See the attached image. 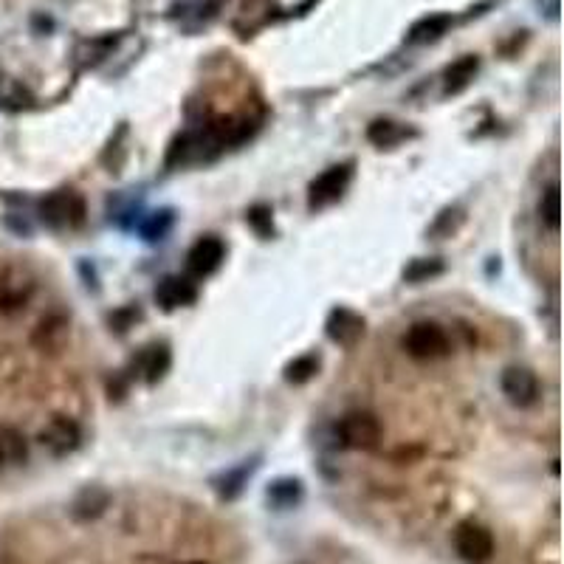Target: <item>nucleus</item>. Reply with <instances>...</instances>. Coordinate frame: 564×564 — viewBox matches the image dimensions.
<instances>
[{"mask_svg": "<svg viewBox=\"0 0 564 564\" xmlns=\"http://www.w3.org/2000/svg\"><path fill=\"white\" fill-rule=\"evenodd\" d=\"M156 297L164 308H178V305H187L195 299V288H192V282L181 280V277H167L156 288Z\"/></svg>", "mask_w": 564, "mask_h": 564, "instance_id": "10", "label": "nucleus"}, {"mask_svg": "<svg viewBox=\"0 0 564 564\" xmlns=\"http://www.w3.org/2000/svg\"><path fill=\"white\" fill-rule=\"evenodd\" d=\"M539 212H542V220H545L550 229L556 232V229H559V187H556V184L548 187V192L542 195Z\"/></svg>", "mask_w": 564, "mask_h": 564, "instance_id": "16", "label": "nucleus"}, {"mask_svg": "<svg viewBox=\"0 0 564 564\" xmlns=\"http://www.w3.org/2000/svg\"><path fill=\"white\" fill-rule=\"evenodd\" d=\"M440 263L438 260H432V263H415V266H409L407 268V280H412V282H421V280H426V277H435V274H440Z\"/></svg>", "mask_w": 564, "mask_h": 564, "instance_id": "19", "label": "nucleus"}, {"mask_svg": "<svg viewBox=\"0 0 564 564\" xmlns=\"http://www.w3.org/2000/svg\"><path fill=\"white\" fill-rule=\"evenodd\" d=\"M189 564H204V562H189Z\"/></svg>", "mask_w": 564, "mask_h": 564, "instance_id": "22", "label": "nucleus"}, {"mask_svg": "<svg viewBox=\"0 0 564 564\" xmlns=\"http://www.w3.org/2000/svg\"><path fill=\"white\" fill-rule=\"evenodd\" d=\"M407 136H412V130L401 127L398 122H376V125L367 130V139L378 144V147H392V144L404 141Z\"/></svg>", "mask_w": 564, "mask_h": 564, "instance_id": "14", "label": "nucleus"}, {"mask_svg": "<svg viewBox=\"0 0 564 564\" xmlns=\"http://www.w3.org/2000/svg\"><path fill=\"white\" fill-rule=\"evenodd\" d=\"M404 347L412 359H438V356H446L449 350V339L440 325L435 322H418L412 325L404 339Z\"/></svg>", "mask_w": 564, "mask_h": 564, "instance_id": "2", "label": "nucleus"}, {"mask_svg": "<svg viewBox=\"0 0 564 564\" xmlns=\"http://www.w3.org/2000/svg\"><path fill=\"white\" fill-rule=\"evenodd\" d=\"M336 435H339V440L345 443L347 449H373L381 440V423L373 415H367V412H350L339 421Z\"/></svg>", "mask_w": 564, "mask_h": 564, "instance_id": "1", "label": "nucleus"}, {"mask_svg": "<svg viewBox=\"0 0 564 564\" xmlns=\"http://www.w3.org/2000/svg\"><path fill=\"white\" fill-rule=\"evenodd\" d=\"M43 446L51 449L54 455H68L79 446V429L74 421H54L48 423V429L40 435Z\"/></svg>", "mask_w": 564, "mask_h": 564, "instance_id": "9", "label": "nucleus"}, {"mask_svg": "<svg viewBox=\"0 0 564 564\" xmlns=\"http://www.w3.org/2000/svg\"><path fill=\"white\" fill-rule=\"evenodd\" d=\"M223 257H226V246L220 243L218 237H204L189 251V271L195 277H206L223 263Z\"/></svg>", "mask_w": 564, "mask_h": 564, "instance_id": "7", "label": "nucleus"}, {"mask_svg": "<svg viewBox=\"0 0 564 564\" xmlns=\"http://www.w3.org/2000/svg\"><path fill=\"white\" fill-rule=\"evenodd\" d=\"M477 57H460L457 63H452L446 68V94H460L466 85H469L474 74H477Z\"/></svg>", "mask_w": 564, "mask_h": 564, "instance_id": "12", "label": "nucleus"}, {"mask_svg": "<svg viewBox=\"0 0 564 564\" xmlns=\"http://www.w3.org/2000/svg\"><path fill=\"white\" fill-rule=\"evenodd\" d=\"M167 367H170V350H167V347L156 345L144 350V356H141V373H144L147 381H158V378L167 373Z\"/></svg>", "mask_w": 564, "mask_h": 564, "instance_id": "13", "label": "nucleus"}, {"mask_svg": "<svg viewBox=\"0 0 564 564\" xmlns=\"http://www.w3.org/2000/svg\"><path fill=\"white\" fill-rule=\"evenodd\" d=\"M3 460H6V452H3V440H0V466H3Z\"/></svg>", "mask_w": 564, "mask_h": 564, "instance_id": "21", "label": "nucleus"}, {"mask_svg": "<svg viewBox=\"0 0 564 564\" xmlns=\"http://www.w3.org/2000/svg\"><path fill=\"white\" fill-rule=\"evenodd\" d=\"M364 333V319L347 308H336L328 319V336L339 345H353Z\"/></svg>", "mask_w": 564, "mask_h": 564, "instance_id": "8", "label": "nucleus"}, {"mask_svg": "<svg viewBox=\"0 0 564 564\" xmlns=\"http://www.w3.org/2000/svg\"><path fill=\"white\" fill-rule=\"evenodd\" d=\"M455 548L460 553V559H466L469 564H486L494 556V539L486 528L466 522V525L457 528Z\"/></svg>", "mask_w": 564, "mask_h": 564, "instance_id": "4", "label": "nucleus"}, {"mask_svg": "<svg viewBox=\"0 0 564 564\" xmlns=\"http://www.w3.org/2000/svg\"><path fill=\"white\" fill-rule=\"evenodd\" d=\"M249 220L251 223H254V226H257V229H260V232H263V235H268V232H271V229H268L266 223H268V212L266 209H254V212H251L249 215Z\"/></svg>", "mask_w": 564, "mask_h": 564, "instance_id": "20", "label": "nucleus"}, {"mask_svg": "<svg viewBox=\"0 0 564 564\" xmlns=\"http://www.w3.org/2000/svg\"><path fill=\"white\" fill-rule=\"evenodd\" d=\"M302 497V483L299 480H277L274 486L268 488V502L277 508H291L297 505Z\"/></svg>", "mask_w": 564, "mask_h": 564, "instance_id": "15", "label": "nucleus"}, {"mask_svg": "<svg viewBox=\"0 0 564 564\" xmlns=\"http://www.w3.org/2000/svg\"><path fill=\"white\" fill-rule=\"evenodd\" d=\"M350 175H353V167L350 164H342V167H330L328 173H322L311 184V206H328L333 204L345 187L350 184Z\"/></svg>", "mask_w": 564, "mask_h": 564, "instance_id": "6", "label": "nucleus"}, {"mask_svg": "<svg viewBox=\"0 0 564 564\" xmlns=\"http://www.w3.org/2000/svg\"><path fill=\"white\" fill-rule=\"evenodd\" d=\"M452 26V17L449 15H429L418 20L412 29H409V43H432L438 40L440 34H446V29Z\"/></svg>", "mask_w": 564, "mask_h": 564, "instance_id": "11", "label": "nucleus"}, {"mask_svg": "<svg viewBox=\"0 0 564 564\" xmlns=\"http://www.w3.org/2000/svg\"><path fill=\"white\" fill-rule=\"evenodd\" d=\"M40 212H43V220L48 226L65 229V226H79L82 223L85 206H82V198L74 195V192H54L40 204Z\"/></svg>", "mask_w": 564, "mask_h": 564, "instance_id": "3", "label": "nucleus"}, {"mask_svg": "<svg viewBox=\"0 0 564 564\" xmlns=\"http://www.w3.org/2000/svg\"><path fill=\"white\" fill-rule=\"evenodd\" d=\"M105 502H108L105 491H96V488L94 491H85L77 500V517H94L105 508Z\"/></svg>", "mask_w": 564, "mask_h": 564, "instance_id": "17", "label": "nucleus"}, {"mask_svg": "<svg viewBox=\"0 0 564 564\" xmlns=\"http://www.w3.org/2000/svg\"><path fill=\"white\" fill-rule=\"evenodd\" d=\"M502 392L508 395L511 404H517V407H531L533 401H536V395H539V381H536V376H533L531 370H525V367H508V370L502 373Z\"/></svg>", "mask_w": 564, "mask_h": 564, "instance_id": "5", "label": "nucleus"}, {"mask_svg": "<svg viewBox=\"0 0 564 564\" xmlns=\"http://www.w3.org/2000/svg\"><path fill=\"white\" fill-rule=\"evenodd\" d=\"M316 367H319V361L314 356H302V359H297L288 367V378L291 381H308L316 373Z\"/></svg>", "mask_w": 564, "mask_h": 564, "instance_id": "18", "label": "nucleus"}]
</instances>
